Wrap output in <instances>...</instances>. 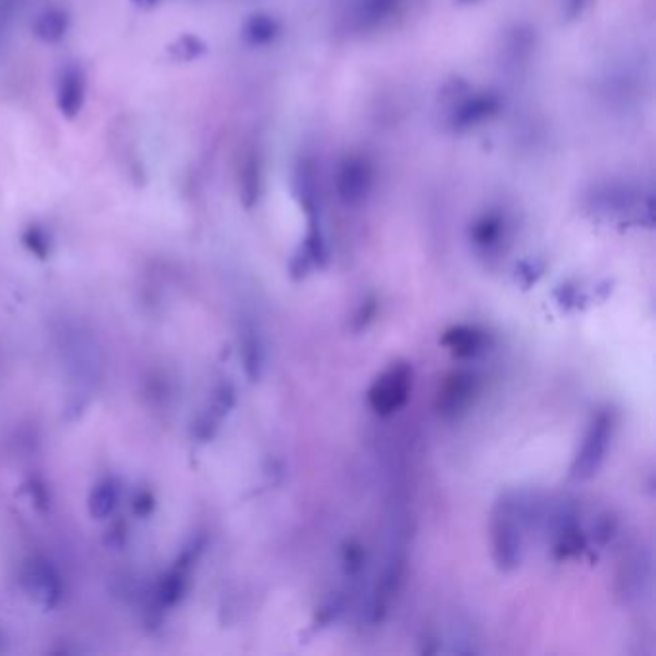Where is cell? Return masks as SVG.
<instances>
[{"mask_svg": "<svg viewBox=\"0 0 656 656\" xmlns=\"http://www.w3.org/2000/svg\"><path fill=\"white\" fill-rule=\"evenodd\" d=\"M539 516L537 503L526 493H506L493 508L491 547L501 570H514L524 556L528 531Z\"/></svg>", "mask_w": 656, "mask_h": 656, "instance_id": "6da1fadb", "label": "cell"}, {"mask_svg": "<svg viewBox=\"0 0 656 656\" xmlns=\"http://www.w3.org/2000/svg\"><path fill=\"white\" fill-rule=\"evenodd\" d=\"M612 433H614V414L610 410L597 412V416L591 420L589 428L585 431L581 449L572 462L570 476L574 480H589L599 472V468L605 462Z\"/></svg>", "mask_w": 656, "mask_h": 656, "instance_id": "7a4b0ae2", "label": "cell"}, {"mask_svg": "<svg viewBox=\"0 0 656 656\" xmlns=\"http://www.w3.org/2000/svg\"><path fill=\"white\" fill-rule=\"evenodd\" d=\"M414 372L408 362H393L379 374L368 391L370 408L379 416H391L410 399Z\"/></svg>", "mask_w": 656, "mask_h": 656, "instance_id": "3957f363", "label": "cell"}, {"mask_svg": "<svg viewBox=\"0 0 656 656\" xmlns=\"http://www.w3.org/2000/svg\"><path fill=\"white\" fill-rule=\"evenodd\" d=\"M87 99V77L79 64H66L56 77V106L66 120H74Z\"/></svg>", "mask_w": 656, "mask_h": 656, "instance_id": "277c9868", "label": "cell"}, {"mask_svg": "<svg viewBox=\"0 0 656 656\" xmlns=\"http://www.w3.org/2000/svg\"><path fill=\"white\" fill-rule=\"evenodd\" d=\"M478 393V379L470 372H455L443 381L437 395V410L443 418H456L468 410Z\"/></svg>", "mask_w": 656, "mask_h": 656, "instance_id": "5b68a950", "label": "cell"}, {"mask_svg": "<svg viewBox=\"0 0 656 656\" xmlns=\"http://www.w3.org/2000/svg\"><path fill=\"white\" fill-rule=\"evenodd\" d=\"M24 583H26L27 593L31 597H35V601H39L45 608H52L60 601L62 585L49 564H45V562L31 564Z\"/></svg>", "mask_w": 656, "mask_h": 656, "instance_id": "8992f818", "label": "cell"}, {"mask_svg": "<svg viewBox=\"0 0 656 656\" xmlns=\"http://www.w3.org/2000/svg\"><path fill=\"white\" fill-rule=\"evenodd\" d=\"M489 335L476 326H455L441 337V345L456 358H474L487 349Z\"/></svg>", "mask_w": 656, "mask_h": 656, "instance_id": "52a82bcc", "label": "cell"}, {"mask_svg": "<svg viewBox=\"0 0 656 656\" xmlns=\"http://www.w3.org/2000/svg\"><path fill=\"white\" fill-rule=\"evenodd\" d=\"M653 578V556L651 551H637L631 555L628 564L624 566V595L639 597L651 585Z\"/></svg>", "mask_w": 656, "mask_h": 656, "instance_id": "ba28073f", "label": "cell"}, {"mask_svg": "<svg viewBox=\"0 0 656 656\" xmlns=\"http://www.w3.org/2000/svg\"><path fill=\"white\" fill-rule=\"evenodd\" d=\"M68 31H70V14L62 8H47L33 22V35L47 45H56L64 41Z\"/></svg>", "mask_w": 656, "mask_h": 656, "instance_id": "9c48e42d", "label": "cell"}, {"mask_svg": "<svg viewBox=\"0 0 656 656\" xmlns=\"http://www.w3.org/2000/svg\"><path fill=\"white\" fill-rule=\"evenodd\" d=\"M241 351H243V362H245L247 376L253 381H258L262 376V370H264L266 349H264V341H262L260 331L254 328L253 324H247L243 329Z\"/></svg>", "mask_w": 656, "mask_h": 656, "instance_id": "30bf717a", "label": "cell"}, {"mask_svg": "<svg viewBox=\"0 0 656 656\" xmlns=\"http://www.w3.org/2000/svg\"><path fill=\"white\" fill-rule=\"evenodd\" d=\"M118 497H120V493H118L116 483L112 480L102 481L91 493V499H89L91 514L101 520L108 518L118 505Z\"/></svg>", "mask_w": 656, "mask_h": 656, "instance_id": "8fae6325", "label": "cell"}, {"mask_svg": "<svg viewBox=\"0 0 656 656\" xmlns=\"http://www.w3.org/2000/svg\"><path fill=\"white\" fill-rule=\"evenodd\" d=\"M204 51H206V45L199 37L181 35L168 47V56L177 64H185V62L197 60L201 54H204Z\"/></svg>", "mask_w": 656, "mask_h": 656, "instance_id": "7c38bea8", "label": "cell"}, {"mask_svg": "<svg viewBox=\"0 0 656 656\" xmlns=\"http://www.w3.org/2000/svg\"><path fill=\"white\" fill-rule=\"evenodd\" d=\"M185 595V574L172 572L160 583V601L164 605L174 606Z\"/></svg>", "mask_w": 656, "mask_h": 656, "instance_id": "4fadbf2b", "label": "cell"}, {"mask_svg": "<svg viewBox=\"0 0 656 656\" xmlns=\"http://www.w3.org/2000/svg\"><path fill=\"white\" fill-rule=\"evenodd\" d=\"M24 245L29 249V253L39 256V258H47L51 253V239L47 235V231L39 226H31L24 233Z\"/></svg>", "mask_w": 656, "mask_h": 656, "instance_id": "5bb4252c", "label": "cell"}, {"mask_svg": "<svg viewBox=\"0 0 656 656\" xmlns=\"http://www.w3.org/2000/svg\"><path fill=\"white\" fill-rule=\"evenodd\" d=\"M374 314H376V301H366V303L360 306V310L356 312V318H354L356 326H354V328H364V326L374 318Z\"/></svg>", "mask_w": 656, "mask_h": 656, "instance_id": "9a60e30c", "label": "cell"}, {"mask_svg": "<svg viewBox=\"0 0 656 656\" xmlns=\"http://www.w3.org/2000/svg\"><path fill=\"white\" fill-rule=\"evenodd\" d=\"M137 8H143V10H151L156 4H160L162 0H131Z\"/></svg>", "mask_w": 656, "mask_h": 656, "instance_id": "2e32d148", "label": "cell"}]
</instances>
